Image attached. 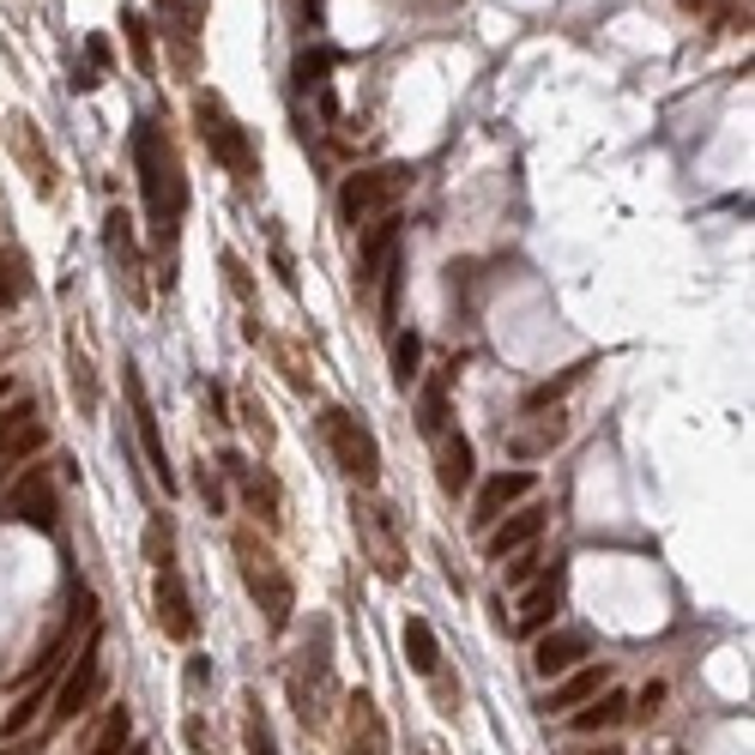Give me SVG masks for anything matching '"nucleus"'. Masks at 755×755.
<instances>
[{
    "label": "nucleus",
    "mask_w": 755,
    "mask_h": 755,
    "mask_svg": "<svg viewBox=\"0 0 755 755\" xmlns=\"http://www.w3.org/2000/svg\"><path fill=\"white\" fill-rule=\"evenodd\" d=\"M133 170H140V194H145V218H152L157 248L176 254L182 212H188V176H182V157H176L170 133L157 121H133Z\"/></svg>",
    "instance_id": "f257e3e1"
},
{
    "label": "nucleus",
    "mask_w": 755,
    "mask_h": 755,
    "mask_svg": "<svg viewBox=\"0 0 755 755\" xmlns=\"http://www.w3.org/2000/svg\"><path fill=\"white\" fill-rule=\"evenodd\" d=\"M285 690H290V707H297V719H302L309 731H326V726H333V714H339L345 690H339V671H333V628H326L321 616L309 623V640H302L297 659H290Z\"/></svg>",
    "instance_id": "f03ea898"
},
{
    "label": "nucleus",
    "mask_w": 755,
    "mask_h": 755,
    "mask_svg": "<svg viewBox=\"0 0 755 755\" xmlns=\"http://www.w3.org/2000/svg\"><path fill=\"white\" fill-rule=\"evenodd\" d=\"M230 556H236V568H242L248 599L261 604L266 628H273V635H285L290 611H297V586H290V568L278 562L273 538H266L261 526H236V532H230Z\"/></svg>",
    "instance_id": "7ed1b4c3"
},
{
    "label": "nucleus",
    "mask_w": 755,
    "mask_h": 755,
    "mask_svg": "<svg viewBox=\"0 0 755 755\" xmlns=\"http://www.w3.org/2000/svg\"><path fill=\"white\" fill-rule=\"evenodd\" d=\"M194 128H200V140H206L212 164H224V170H230L236 182H254V176H261V152H254V133H248L242 121L230 116V104H224L218 92H194Z\"/></svg>",
    "instance_id": "20e7f679"
},
{
    "label": "nucleus",
    "mask_w": 755,
    "mask_h": 755,
    "mask_svg": "<svg viewBox=\"0 0 755 755\" xmlns=\"http://www.w3.org/2000/svg\"><path fill=\"white\" fill-rule=\"evenodd\" d=\"M411 182H417L411 164H375V170L345 176V188H339V218L351 224V230H369V224L393 218V206L411 194Z\"/></svg>",
    "instance_id": "39448f33"
},
{
    "label": "nucleus",
    "mask_w": 755,
    "mask_h": 755,
    "mask_svg": "<svg viewBox=\"0 0 755 755\" xmlns=\"http://www.w3.org/2000/svg\"><path fill=\"white\" fill-rule=\"evenodd\" d=\"M321 442H326V454H333V466H339L357 490H375V483H381L375 430H369L357 411H345V405H326V411H321Z\"/></svg>",
    "instance_id": "423d86ee"
},
{
    "label": "nucleus",
    "mask_w": 755,
    "mask_h": 755,
    "mask_svg": "<svg viewBox=\"0 0 755 755\" xmlns=\"http://www.w3.org/2000/svg\"><path fill=\"white\" fill-rule=\"evenodd\" d=\"M351 526H357V544H363V556L375 562L381 580H405V568H411V556H405V538H399V520H393V508L381 502V495H351Z\"/></svg>",
    "instance_id": "0eeeda50"
},
{
    "label": "nucleus",
    "mask_w": 755,
    "mask_h": 755,
    "mask_svg": "<svg viewBox=\"0 0 755 755\" xmlns=\"http://www.w3.org/2000/svg\"><path fill=\"white\" fill-rule=\"evenodd\" d=\"M0 514L19 526H31V532H55L61 526V502H55V471L49 466H31L25 478L7 490V502H0Z\"/></svg>",
    "instance_id": "6e6552de"
},
{
    "label": "nucleus",
    "mask_w": 755,
    "mask_h": 755,
    "mask_svg": "<svg viewBox=\"0 0 755 755\" xmlns=\"http://www.w3.org/2000/svg\"><path fill=\"white\" fill-rule=\"evenodd\" d=\"M104 254H109V266H116V285H121V297L133 302V309H145V261H140V242H133V218L121 206H109L104 212Z\"/></svg>",
    "instance_id": "1a4fd4ad"
},
{
    "label": "nucleus",
    "mask_w": 755,
    "mask_h": 755,
    "mask_svg": "<svg viewBox=\"0 0 755 755\" xmlns=\"http://www.w3.org/2000/svg\"><path fill=\"white\" fill-rule=\"evenodd\" d=\"M218 471H224V478H236V490H242V508L254 514L266 532H278V526H285V490H278V478L266 466H248L242 454H224Z\"/></svg>",
    "instance_id": "9d476101"
},
{
    "label": "nucleus",
    "mask_w": 755,
    "mask_h": 755,
    "mask_svg": "<svg viewBox=\"0 0 755 755\" xmlns=\"http://www.w3.org/2000/svg\"><path fill=\"white\" fill-rule=\"evenodd\" d=\"M97 690H104V635H85V647L73 652V671L61 678V690H55V719H79L85 707L97 702Z\"/></svg>",
    "instance_id": "9b49d317"
},
{
    "label": "nucleus",
    "mask_w": 755,
    "mask_h": 755,
    "mask_svg": "<svg viewBox=\"0 0 755 755\" xmlns=\"http://www.w3.org/2000/svg\"><path fill=\"white\" fill-rule=\"evenodd\" d=\"M345 726H339V755H393L387 743V719H381L375 695H345Z\"/></svg>",
    "instance_id": "f8f14e48"
},
{
    "label": "nucleus",
    "mask_w": 755,
    "mask_h": 755,
    "mask_svg": "<svg viewBox=\"0 0 755 755\" xmlns=\"http://www.w3.org/2000/svg\"><path fill=\"white\" fill-rule=\"evenodd\" d=\"M152 604H157V628L170 640H194L200 635V616H194V599H188V580L176 562H164L152 580Z\"/></svg>",
    "instance_id": "ddd939ff"
},
{
    "label": "nucleus",
    "mask_w": 755,
    "mask_h": 755,
    "mask_svg": "<svg viewBox=\"0 0 755 755\" xmlns=\"http://www.w3.org/2000/svg\"><path fill=\"white\" fill-rule=\"evenodd\" d=\"M121 387H128V411H133V435H140L145 459H152V478L164 483V490H176V471H170V454H164V430H157V417H152V399H145V381L140 369H121Z\"/></svg>",
    "instance_id": "4468645a"
},
{
    "label": "nucleus",
    "mask_w": 755,
    "mask_h": 755,
    "mask_svg": "<svg viewBox=\"0 0 755 755\" xmlns=\"http://www.w3.org/2000/svg\"><path fill=\"white\" fill-rule=\"evenodd\" d=\"M532 471L526 466H514V471H495L490 483H483L478 495H471V526H478V532H490L495 520H502V514L514 508V502H520V495H532Z\"/></svg>",
    "instance_id": "2eb2a0df"
},
{
    "label": "nucleus",
    "mask_w": 755,
    "mask_h": 755,
    "mask_svg": "<svg viewBox=\"0 0 755 755\" xmlns=\"http://www.w3.org/2000/svg\"><path fill=\"white\" fill-rule=\"evenodd\" d=\"M13 152H19V164H25L31 188L49 200L55 194V157H49V145H43V133H37V121H31V116L13 121Z\"/></svg>",
    "instance_id": "dca6fc26"
},
{
    "label": "nucleus",
    "mask_w": 755,
    "mask_h": 755,
    "mask_svg": "<svg viewBox=\"0 0 755 755\" xmlns=\"http://www.w3.org/2000/svg\"><path fill=\"white\" fill-rule=\"evenodd\" d=\"M586 652H592V640H586L580 628H556V635H544L532 647V664H538V678H568Z\"/></svg>",
    "instance_id": "f3484780"
},
{
    "label": "nucleus",
    "mask_w": 755,
    "mask_h": 755,
    "mask_svg": "<svg viewBox=\"0 0 755 755\" xmlns=\"http://www.w3.org/2000/svg\"><path fill=\"white\" fill-rule=\"evenodd\" d=\"M604 683H611V664H580V671H568V678L544 695V714H574V707H586L592 695H604Z\"/></svg>",
    "instance_id": "a211bd4d"
},
{
    "label": "nucleus",
    "mask_w": 755,
    "mask_h": 755,
    "mask_svg": "<svg viewBox=\"0 0 755 755\" xmlns=\"http://www.w3.org/2000/svg\"><path fill=\"white\" fill-rule=\"evenodd\" d=\"M435 483H442L447 495H466L471 490V442L459 430L435 435Z\"/></svg>",
    "instance_id": "6ab92c4d"
},
{
    "label": "nucleus",
    "mask_w": 755,
    "mask_h": 755,
    "mask_svg": "<svg viewBox=\"0 0 755 755\" xmlns=\"http://www.w3.org/2000/svg\"><path fill=\"white\" fill-rule=\"evenodd\" d=\"M544 520H550L544 508H520V514H508V520H495V526H490V556L502 562V556H514V550L538 544V532H544Z\"/></svg>",
    "instance_id": "aec40b11"
},
{
    "label": "nucleus",
    "mask_w": 755,
    "mask_h": 755,
    "mask_svg": "<svg viewBox=\"0 0 755 755\" xmlns=\"http://www.w3.org/2000/svg\"><path fill=\"white\" fill-rule=\"evenodd\" d=\"M164 7H170V43H176V67H182V73H194L200 67V7L194 0H164Z\"/></svg>",
    "instance_id": "412c9836"
},
{
    "label": "nucleus",
    "mask_w": 755,
    "mask_h": 755,
    "mask_svg": "<svg viewBox=\"0 0 755 755\" xmlns=\"http://www.w3.org/2000/svg\"><path fill=\"white\" fill-rule=\"evenodd\" d=\"M399 640H405V664H411L417 678H435V671H442V640H435V628L423 623V616H405Z\"/></svg>",
    "instance_id": "4be33fe9"
},
{
    "label": "nucleus",
    "mask_w": 755,
    "mask_h": 755,
    "mask_svg": "<svg viewBox=\"0 0 755 755\" xmlns=\"http://www.w3.org/2000/svg\"><path fill=\"white\" fill-rule=\"evenodd\" d=\"M556 599H562V580H556V574L532 580V592L520 599V616H514V635H538V628L556 616Z\"/></svg>",
    "instance_id": "5701e85b"
},
{
    "label": "nucleus",
    "mask_w": 755,
    "mask_h": 755,
    "mask_svg": "<svg viewBox=\"0 0 755 755\" xmlns=\"http://www.w3.org/2000/svg\"><path fill=\"white\" fill-rule=\"evenodd\" d=\"M447 381H454V363L435 369V375L423 381V399H417V430L430 435V442L447 430Z\"/></svg>",
    "instance_id": "b1692460"
},
{
    "label": "nucleus",
    "mask_w": 755,
    "mask_h": 755,
    "mask_svg": "<svg viewBox=\"0 0 755 755\" xmlns=\"http://www.w3.org/2000/svg\"><path fill=\"white\" fill-rule=\"evenodd\" d=\"M242 750L248 755H278L273 719H266V707H261V695H254V690L242 695Z\"/></svg>",
    "instance_id": "393cba45"
},
{
    "label": "nucleus",
    "mask_w": 755,
    "mask_h": 755,
    "mask_svg": "<svg viewBox=\"0 0 755 755\" xmlns=\"http://www.w3.org/2000/svg\"><path fill=\"white\" fill-rule=\"evenodd\" d=\"M616 719H628V695H592V702H586V714H574V731H580V738H592V731H611Z\"/></svg>",
    "instance_id": "a878e982"
},
{
    "label": "nucleus",
    "mask_w": 755,
    "mask_h": 755,
    "mask_svg": "<svg viewBox=\"0 0 755 755\" xmlns=\"http://www.w3.org/2000/svg\"><path fill=\"white\" fill-rule=\"evenodd\" d=\"M121 31H128V55H133V67H140V73H157V43H152V25H145L140 7H128V13H121Z\"/></svg>",
    "instance_id": "bb28decb"
},
{
    "label": "nucleus",
    "mask_w": 755,
    "mask_h": 755,
    "mask_svg": "<svg viewBox=\"0 0 755 755\" xmlns=\"http://www.w3.org/2000/svg\"><path fill=\"white\" fill-rule=\"evenodd\" d=\"M273 357H278V369H285V381L297 393H314V363H309V351H302L297 339H273Z\"/></svg>",
    "instance_id": "cd10ccee"
},
{
    "label": "nucleus",
    "mask_w": 755,
    "mask_h": 755,
    "mask_svg": "<svg viewBox=\"0 0 755 755\" xmlns=\"http://www.w3.org/2000/svg\"><path fill=\"white\" fill-rule=\"evenodd\" d=\"M128 743H133V714L116 702V714L104 719V731L92 738V750H85V755H128Z\"/></svg>",
    "instance_id": "c85d7f7f"
},
{
    "label": "nucleus",
    "mask_w": 755,
    "mask_h": 755,
    "mask_svg": "<svg viewBox=\"0 0 755 755\" xmlns=\"http://www.w3.org/2000/svg\"><path fill=\"white\" fill-rule=\"evenodd\" d=\"M67 369H73V393H79V411L92 417L97 411V375H92V357H85V345H67Z\"/></svg>",
    "instance_id": "c756f323"
},
{
    "label": "nucleus",
    "mask_w": 755,
    "mask_h": 755,
    "mask_svg": "<svg viewBox=\"0 0 755 755\" xmlns=\"http://www.w3.org/2000/svg\"><path fill=\"white\" fill-rule=\"evenodd\" d=\"M145 562H152V568L176 562V520L170 514H152V520H145Z\"/></svg>",
    "instance_id": "7c9ffc66"
},
{
    "label": "nucleus",
    "mask_w": 755,
    "mask_h": 755,
    "mask_svg": "<svg viewBox=\"0 0 755 755\" xmlns=\"http://www.w3.org/2000/svg\"><path fill=\"white\" fill-rule=\"evenodd\" d=\"M417 357H423V339H417V333H399V339H393V381H399V387H411V381L423 375Z\"/></svg>",
    "instance_id": "2f4dec72"
},
{
    "label": "nucleus",
    "mask_w": 755,
    "mask_h": 755,
    "mask_svg": "<svg viewBox=\"0 0 755 755\" xmlns=\"http://www.w3.org/2000/svg\"><path fill=\"white\" fill-rule=\"evenodd\" d=\"M333 61H339L333 49L302 55V61H297V92H326V73H333Z\"/></svg>",
    "instance_id": "473e14b6"
},
{
    "label": "nucleus",
    "mask_w": 755,
    "mask_h": 755,
    "mask_svg": "<svg viewBox=\"0 0 755 755\" xmlns=\"http://www.w3.org/2000/svg\"><path fill=\"white\" fill-rule=\"evenodd\" d=\"M43 702H49V690H43V683H31V695H25V702H19V707H13V714L0 719V738L13 743V738H19V731H25V726H31V719H37V714H43Z\"/></svg>",
    "instance_id": "72a5a7b5"
},
{
    "label": "nucleus",
    "mask_w": 755,
    "mask_h": 755,
    "mask_svg": "<svg viewBox=\"0 0 755 755\" xmlns=\"http://www.w3.org/2000/svg\"><path fill=\"white\" fill-rule=\"evenodd\" d=\"M43 442H49V430H43L37 417H31L25 430H19V435H13V442L0 447V466H19V459H31V454H37V447H43Z\"/></svg>",
    "instance_id": "f704fd0d"
},
{
    "label": "nucleus",
    "mask_w": 755,
    "mask_h": 755,
    "mask_svg": "<svg viewBox=\"0 0 755 755\" xmlns=\"http://www.w3.org/2000/svg\"><path fill=\"white\" fill-rule=\"evenodd\" d=\"M242 423L254 430V442H261V454L273 447V417H266V405L254 399V393H242Z\"/></svg>",
    "instance_id": "c9c22d12"
},
{
    "label": "nucleus",
    "mask_w": 755,
    "mask_h": 755,
    "mask_svg": "<svg viewBox=\"0 0 755 755\" xmlns=\"http://www.w3.org/2000/svg\"><path fill=\"white\" fill-rule=\"evenodd\" d=\"M194 490H200V502H206V514H224V483H218V471H212V466L194 471Z\"/></svg>",
    "instance_id": "e433bc0d"
},
{
    "label": "nucleus",
    "mask_w": 755,
    "mask_h": 755,
    "mask_svg": "<svg viewBox=\"0 0 755 755\" xmlns=\"http://www.w3.org/2000/svg\"><path fill=\"white\" fill-rule=\"evenodd\" d=\"M224 285L236 290V297H254V278H248V266H242V254H230V248H224Z\"/></svg>",
    "instance_id": "4c0bfd02"
},
{
    "label": "nucleus",
    "mask_w": 755,
    "mask_h": 755,
    "mask_svg": "<svg viewBox=\"0 0 755 755\" xmlns=\"http://www.w3.org/2000/svg\"><path fill=\"white\" fill-rule=\"evenodd\" d=\"M31 417H37V405H31V399H25V405H7V411H0V447L13 442V435L25 430Z\"/></svg>",
    "instance_id": "58836bf2"
},
{
    "label": "nucleus",
    "mask_w": 755,
    "mask_h": 755,
    "mask_svg": "<svg viewBox=\"0 0 755 755\" xmlns=\"http://www.w3.org/2000/svg\"><path fill=\"white\" fill-rule=\"evenodd\" d=\"M532 574H538V550L532 544H526V550H514V562H508V568H502V580H532Z\"/></svg>",
    "instance_id": "ea45409f"
},
{
    "label": "nucleus",
    "mask_w": 755,
    "mask_h": 755,
    "mask_svg": "<svg viewBox=\"0 0 755 755\" xmlns=\"http://www.w3.org/2000/svg\"><path fill=\"white\" fill-rule=\"evenodd\" d=\"M19 290H25V266H0V309H7Z\"/></svg>",
    "instance_id": "a19ab883"
},
{
    "label": "nucleus",
    "mask_w": 755,
    "mask_h": 755,
    "mask_svg": "<svg viewBox=\"0 0 755 755\" xmlns=\"http://www.w3.org/2000/svg\"><path fill=\"white\" fill-rule=\"evenodd\" d=\"M85 55H92V73H104V67L116 61V55H109V37H92V43H85Z\"/></svg>",
    "instance_id": "79ce46f5"
},
{
    "label": "nucleus",
    "mask_w": 755,
    "mask_h": 755,
    "mask_svg": "<svg viewBox=\"0 0 755 755\" xmlns=\"http://www.w3.org/2000/svg\"><path fill=\"white\" fill-rule=\"evenodd\" d=\"M188 743H194V755H212V738H206V719H188Z\"/></svg>",
    "instance_id": "37998d69"
},
{
    "label": "nucleus",
    "mask_w": 755,
    "mask_h": 755,
    "mask_svg": "<svg viewBox=\"0 0 755 755\" xmlns=\"http://www.w3.org/2000/svg\"><path fill=\"white\" fill-rule=\"evenodd\" d=\"M206 678H212V664L206 659H188V690H206Z\"/></svg>",
    "instance_id": "c03bdc74"
},
{
    "label": "nucleus",
    "mask_w": 755,
    "mask_h": 755,
    "mask_svg": "<svg viewBox=\"0 0 755 755\" xmlns=\"http://www.w3.org/2000/svg\"><path fill=\"white\" fill-rule=\"evenodd\" d=\"M200 393H206V411H212V423H224V387H212V381H206V387H200Z\"/></svg>",
    "instance_id": "a18cd8bd"
},
{
    "label": "nucleus",
    "mask_w": 755,
    "mask_h": 755,
    "mask_svg": "<svg viewBox=\"0 0 755 755\" xmlns=\"http://www.w3.org/2000/svg\"><path fill=\"white\" fill-rule=\"evenodd\" d=\"M659 702H664V683H652V690H647V695H640V702H635V714L647 719V714H652V707H659Z\"/></svg>",
    "instance_id": "49530a36"
},
{
    "label": "nucleus",
    "mask_w": 755,
    "mask_h": 755,
    "mask_svg": "<svg viewBox=\"0 0 755 755\" xmlns=\"http://www.w3.org/2000/svg\"><path fill=\"white\" fill-rule=\"evenodd\" d=\"M0 755H37V743H19V738H13V743H7V750H0Z\"/></svg>",
    "instance_id": "de8ad7c7"
},
{
    "label": "nucleus",
    "mask_w": 755,
    "mask_h": 755,
    "mask_svg": "<svg viewBox=\"0 0 755 755\" xmlns=\"http://www.w3.org/2000/svg\"><path fill=\"white\" fill-rule=\"evenodd\" d=\"M683 7H690V13H707V7H719V0H683Z\"/></svg>",
    "instance_id": "09e8293b"
},
{
    "label": "nucleus",
    "mask_w": 755,
    "mask_h": 755,
    "mask_svg": "<svg viewBox=\"0 0 755 755\" xmlns=\"http://www.w3.org/2000/svg\"><path fill=\"white\" fill-rule=\"evenodd\" d=\"M128 755H152V750H145V743H128Z\"/></svg>",
    "instance_id": "8fccbe9b"
},
{
    "label": "nucleus",
    "mask_w": 755,
    "mask_h": 755,
    "mask_svg": "<svg viewBox=\"0 0 755 755\" xmlns=\"http://www.w3.org/2000/svg\"><path fill=\"white\" fill-rule=\"evenodd\" d=\"M599 755H623V750H616V743H604V750H599Z\"/></svg>",
    "instance_id": "3c124183"
},
{
    "label": "nucleus",
    "mask_w": 755,
    "mask_h": 755,
    "mask_svg": "<svg viewBox=\"0 0 755 755\" xmlns=\"http://www.w3.org/2000/svg\"><path fill=\"white\" fill-rule=\"evenodd\" d=\"M7 387H13V381H7V375H0V399H7Z\"/></svg>",
    "instance_id": "603ef678"
}]
</instances>
